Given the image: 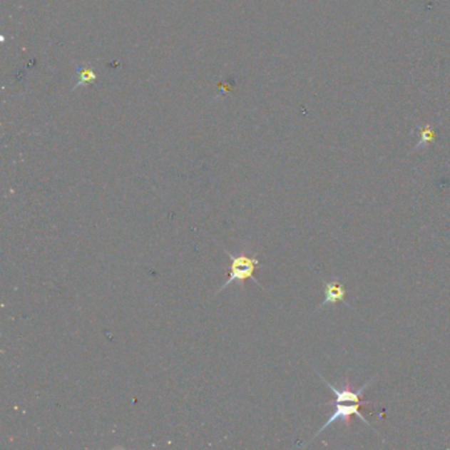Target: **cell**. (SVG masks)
<instances>
[{
	"mask_svg": "<svg viewBox=\"0 0 450 450\" xmlns=\"http://www.w3.org/2000/svg\"><path fill=\"white\" fill-rule=\"evenodd\" d=\"M225 252L230 257V265L229 268H227L229 276H227L226 282H223L220 287V290L217 291L215 296L220 295L223 290H226L230 284H232V282L242 284V282H248V280H254L256 284H259V282L255 279V276H254L256 270L260 267V262H259L257 256L246 255V254L232 255L227 250H225Z\"/></svg>",
	"mask_w": 450,
	"mask_h": 450,
	"instance_id": "cell-1",
	"label": "cell"
},
{
	"mask_svg": "<svg viewBox=\"0 0 450 450\" xmlns=\"http://www.w3.org/2000/svg\"><path fill=\"white\" fill-rule=\"evenodd\" d=\"M316 372H317L318 377L325 382V384L329 387V389L336 395V400H334V402H329L327 406H332V404H336V403H361L363 406L370 404L371 402H364V400H363L362 394L366 391V389L370 386L371 383L375 380L377 377H372L370 380H367V382L364 383V386H362L361 389L354 391V389H352V386H350V383H349V380L346 382V386H344V389H336L333 384H330L318 371H316Z\"/></svg>",
	"mask_w": 450,
	"mask_h": 450,
	"instance_id": "cell-2",
	"label": "cell"
},
{
	"mask_svg": "<svg viewBox=\"0 0 450 450\" xmlns=\"http://www.w3.org/2000/svg\"><path fill=\"white\" fill-rule=\"evenodd\" d=\"M332 406H336V408H334V412L329 417V420H327V423L324 424V425L318 429L317 433L313 436V439H316L318 434H321V433L324 432L329 425L336 423L337 420H342V421H344V424L349 426V425H350V417H352V416H357L362 423L370 426L369 421H367V420L361 415V412H359L361 406H363L361 403H352L350 406H346L344 403H336V404H332Z\"/></svg>",
	"mask_w": 450,
	"mask_h": 450,
	"instance_id": "cell-3",
	"label": "cell"
},
{
	"mask_svg": "<svg viewBox=\"0 0 450 450\" xmlns=\"http://www.w3.org/2000/svg\"><path fill=\"white\" fill-rule=\"evenodd\" d=\"M324 287H325V299L319 304V307L316 310V312L325 308L329 304L334 305L339 301H344V304L349 307V304L344 301L346 290H344V284H341L338 280H333V282H324Z\"/></svg>",
	"mask_w": 450,
	"mask_h": 450,
	"instance_id": "cell-4",
	"label": "cell"
},
{
	"mask_svg": "<svg viewBox=\"0 0 450 450\" xmlns=\"http://www.w3.org/2000/svg\"><path fill=\"white\" fill-rule=\"evenodd\" d=\"M433 140V133L429 130V128H426L423 133H421V140L420 143L416 145V148L417 147H420V145H423L424 143H429V141Z\"/></svg>",
	"mask_w": 450,
	"mask_h": 450,
	"instance_id": "cell-5",
	"label": "cell"
}]
</instances>
